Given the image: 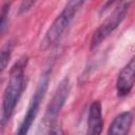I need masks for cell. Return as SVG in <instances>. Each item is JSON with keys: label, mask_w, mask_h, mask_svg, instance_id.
<instances>
[{"label": "cell", "mask_w": 135, "mask_h": 135, "mask_svg": "<svg viewBox=\"0 0 135 135\" xmlns=\"http://www.w3.org/2000/svg\"><path fill=\"white\" fill-rule=\"evenodd\" d=\"M27 63V58L22 57L20 58L11 69L9 72V79L5 86L2 104H1V112H0V135L5 128L6 123L11 119L15 108L24 91L25 88V66Z\"/></svg>", "instance_id": "6da1fadb"}, {"label": "cell", "mask_w": 135, "mask_h": 135, "mask_svg": "<svg viewBox=\"0 0 135 135\" xmlns=\"http://www.w3.org/2000/svg\"><path fill=\"white\" fill-rule=\"evenodd\" d=\"M84 4L83 1L80 0H72L69 1L63 9L60 12V14L54 19L47 31L45 32L44 37L40 41L39 44V50L40 51H45L50 49L52 45H54L64 34L69 25L71 24L72 20L74 19L75 15L79 11V8Z\"/></svg>", "instance_id": "7a4b0ae2"}, {"label": "cell", "mask_w": 135, "mask_h": 135, "mask_svg": "<svg viewBox=\"0 0 135 135\" xmlns=\"http://www.w3.org/2000/svg\"><path fill=\"white\" fill-rule=\"evenodd\" d=\"M51 72H52V66H47L44 72L41 75L40 81L38 83V86L34 93V95L32 96V99L30 101V104L27 107L26 113L22 119V121L20 122L15 135H27L31 127L34 122V120L37 117V114L39 112V108H40V103L45 95L49 82H50V77H51Z\"/></svg>", "instance_id": "3957f363"}, {"label": "cell", "mask_w": 135, "mask_h": 135, "mask_svg": "<svg viewBox=\"0 0 135 135\" xmlns=\"http://www.w3.org/2000/svg\"><path fill=\"white\" fill-rule=\"evenodd\" d=\"M130 5H131L130 1L120 2L113 9V12L103 20V22L95 30L91 38V43H90L91 50L96 49L120 25V23L123 21V19L128 14Z\"/></svg>", "instance_id": "277c9868"}, {"label": "cell", "mask_w": 135, "mask_h": 135, "mask_svg": "<svg viewBox=\"0 0 135 135\" xmlns=\"http://www.w3.org/2000/svg\"><path fill=\"white\" fill-rule=\"evenodd\" d=\"M70 89H71L70 80H69V78L65 77L58 84V86L55 91V94L53 95V97L46 108V111L44 114V123L47 127L55 126V121L57 120L58 115L69 96Z\"/></svg>", "instance_id": "5b68a950"}, {"label": "cell", "mask_w": 135, "mask_h": 135, "mask_svg": "<svg viewBox=\"0 0 135 135\" xmlns=\"http://www.w3.org/2000/svg\"><path fill=\"white\" fill-rule=\"evenodd\" d=\"M135 59L132 58L127 65L119 72L116 79V93L118 97H126L129 95L134 86L135 81Z\"/></svg>", "instance_id": "8992f818"}, {"label": "cell", "mask_w": 135, "mask_h": 135, "mask_svg": "<svg viewBox=\"0 0 135 135\" xmlns=\"http://www.w3.org/2000/svg\"><path fill=\"white\" fill-rule=\"evenodd\" d=\"M103 129L102 108L98 100L91 103L88 113V129L85 135H100Z\"/></svg>", "instance_id": "52a82bcc"}, {"label": "cell", "mask_w": 135, "mask_h": 135, "mask_svg": "<svg viewBox=\"0 0 135 135\" xmlns=\"http://www.w3.org/2000/svg\"><path fill=\"white\" fill-rule=\"evenodd\" d=\"M133 122V115L131 112H122L117 115L108 129L107 135H128Z\"/></svg>", "instance_id": "ba28073f"}, {"label": "cell", "mask_w": 135, "mask_h": 135, "mask_svg": "<svg viewBox=\"0 0 135 135\" xmlns=\"http://www.w3.org/2000/svg\"><path fill=\"white\" fill-rule=\"evenodd\" d=\"M14 46H15V41L9 40L0 49V75L4 72L11 60Z\"/></svg>", "instance_id": "9c48e42d"}, {"label": "cell", "mask_w": 135, "mask_h": 135, "mask_svg": "<svg viewBox=\"0 0 135 135\" xmlns=\"http://www.w3.org/2000/svg\"><path fill=\"white\" fill-rule=\"evenodd\" d=\"M7 11H8V4H4V6L2 7L1 13H0V32H1V31L3 30V27L5 26Z\"/></svg>", "instance_id": "30bf717a"}, {"label": "cell", "mask_w": 135, "mask_h": 135, "mask_svg": "<svg viewBox=\"0 0 135 135\" xmlns=\"http://www.w3.org/2000/svg\"><path fill=\"white\" fill-rule=\"evenodd\" d=\"M34 4H35L34 1H23V2L20 4V6H19V13L21 14V13L27 12Z\"/></svg>", "instance_id": "8fae6325"}]
</instances>
